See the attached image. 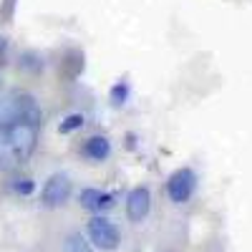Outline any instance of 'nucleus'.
<instances>
[{"label":"nucleus","mask_w":252,"mask_h":252,"mask_svg":"<svg viewBox=\"0 0 252 252\" xmlns=\"http://www.w3.org/2000/svg\"><path fill=\"white\" fill-rule=\"evenodd\" d=\"M78 202H81L83 209H91V212H101V209H106V207L114 204V197H111V194H103L101 189L89 187V189H83V192H81Z\"/></svg>","instance_id":"nucleus-7"},{"label":"nucleus","mask_w":252,"mask_h":252,"mask_svg":"<svg viewBox=\"0 0 252 252\" xmlns=\"http://www.w3.org/2000/svg\"><path fill=\"white\" fill-rule=\"evenodd\" d=\"M66 252H94V247L81 232H71L66 237Z\"/></svg>","instance_id":"nucleus-8"},{"label":"nucleus","mask_w":252,"mask_h":252,"mask_svg":"<svg viewBox=\"0 0 252 252\" xmlns=\"http://www.w3.org/2000/svg\"><path fill=\"white\" fill-rule=\"evenodd\" d=\"M71 192H73V184H71V177L68 174H51L40 189V204L48 207V209H56V207H63L68 199H71Z\"/></svg>","instance_id":"nucleus-2"},{"label":"nucleus","mask_w":252,"mask_h":252,"mask_svg":"<svg viewBox=\"0 0 252 252\" xmlns=\"http://www.w3.org/2000/svg\"><path fill=\"white\" fill-rule=\"evenodd\" d=\"M3 63H5V40L0 38V66H3Z\"/></svg>","instance_id":"nucleus-12"},{"label":"nucleus","mask_w":252,"mask_h":252,"mask_svg":"<svg viewBox=\"0 0 252 252\" xmlns=\"http://www.w3.org/2000/svg\"><path fill=\"white\" fill-rule=\"evenodd\" d=\"M194 189H197V174L192 169H177L169 179H166V194H169V199L174 204H184L192 199L194 194Z\"/></svg>","instance_id":"nucleus-4"},{"label":"nucleus","mask_w":252,"mask_h":252,"mask_svg":"<svg viewBox=\"0 0 252 252\" xmlns=\"http://www.w3.org/2000/svg\"><path fill=\"white\" fill-rule=\"evenodd\" d=\"M89 240L98 247V250H116L119 247V229L116 224L109 220V217H103V215H96L89 220Z\"/></svg>","instance_id":"nucleus-3"},{"label":"nucleus","mask_w":252,"mask_h":252,"mask_svg":"<svg viewBox=\"0 0 252 252\" xmlns=\"http://www.w3.org/2000/svg\"><path fill=\"white\" fill-rule=\"evenodd\" d=\"M81 126H83V114H71L58 124V131L61 134H73L76 129H81Z\"/></svg>","instance_id":"nucleus-9"},{"label":"nucleus","mask_w":252,"mask_h":252,"mask_svg":"<svg viewBox=\"0 0 252 252\" xmlns=\"http://www.w3.org/2000/svg\"><path fill=\"white\" fill-rule=\"evenodd\" d=\"M13 189L18 194H23V197H28V194H33V189H35V184H33V179H18L15 184H13Z\"/></svg>","instance_id":"nucleus-10"},{"label":"nucleus","mask_w":252,"mask_h":252,"mask_svg":"<svg viewBox=\"0 0 252 252\" xmlns=\"http://www.w3.org/2000/svg\"><path fill=\"white\" fill-rule=\"evenodd\" d=\"M40 126L26 119H10L0 126V169L26 164L38 146Z\"/></svg>","instance_id":"nucleus-1"},{"label":"nucleus","mask_w":252,"mask_h":252,"mask_svg":"<svg viewBox=\"0 0 252 252\" xmlns=\"http://www.w3.org/2000/svg\"><path fill=\"white\" fill-rule=\"evenodd\" d=\"M126 83H116L114 86V91H111V98H114V103H124V98H126Z\"/></svg>","instance_id":"nucleus-11"},{"label":"nucleus","mask_w":252,"mask_h":252,"mask_svg":"<svg viewBox=\"0 0 252 252\" xmlns=\"http://www.w3.org/2000/svg\"><path fill=\"white\" fill-rule=\"evenodd\" d=\"M152 209V192L149 187H134L129 194H126V217L131 222H141L146 220Z\"/></svg>","instance_id":"nucleus-5"},{"label":"nucleus","mask_w":252,"mask_h":252,"mask_svg":"<svg viewBox=\"0 0 252 252\" xmlns=\"http://www.w3.org/2000/svg\"><path fill=\"white\" fill-rule=\"evenodd\" d=\"M83 154H86L91 161H96V164L106 161V159L111 157V141H109L106 136L96 134V136L86 139V144H83Z\"/></svg>","instance_id":"nucleus-6"}]
</instances>
